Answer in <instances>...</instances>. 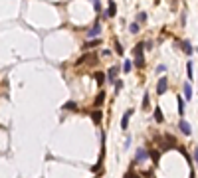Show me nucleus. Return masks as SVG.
<instances>
[{"label": "nucleus", "mask_w": 198, "mask_h": 178, "mask_svg": "<svg viewBox=\"0 0 198 178\" xmlns=\"http://www.w3.org/2000/svg\"><path fill=\"white\" fill-rule=\"evenodd\" d=\"M166 89H168V79H166V77H159L157 93H159V95H163V93H166Z\"/></svg>", "instance_id": "1"}, {"label": "nucleus", "mask_w": 198, "mask_h": 178, "mask_svg": "<svg viewBox=\"0 0 198 178\" xmlns=\"http://www.w3.org/2000/svg\"><path fill=\"white\" fill-rule=\"evenodd\" d=\"M147 156H149V150L147 148H137V154H135V162H143V160H147Z\"/></svg>", "instance_id": "2"}, {"label": "nucleus", "mask_w": 198, "mask_h": 178, "mask_svg": "<svg viewBox=\"0 0 198 178\" xmlns=\"http://www.w3.org/2000/svg\"><path fill=\"white\" fill-rule=\"evenodd\" d=\"M178 129H180V133H182V135H186V137H190L192 129H190V125H188V123L184 121V119H182V121L178 123Z\"/></svg>", "instance_id": "3"}, {"label": "nucleus", "mask_w": 198, "mask_h": 178, "mask_svg": "<svg viewBox=\"0 0 198 178\" xmlns=\"http://www.w3.org/2000/svg\"><path fill=\"white\" fill-rule=\"evenodd\" d=\"M99 34H101V24L99 22H95L93 24V28L87 32V38H99Z\"/></svg>", "instance_id": "4"}, {"label": "nucleus", "mask_w": 198, "mask_h": 178, "mask_svg": "<svg viewBox=\"0 0 198 178\" xmlns=\"http://www.w3.org/2000/svg\"><path fill=\"white\" fill-rule=\"evenodd\" d=\"M133 113H135L133 109H129V111L123 115V119H121V129H123V131H127V127H129V119H131Z\"/></svg>", "instance_id": "5"}, {"label": "nucleus", "mask_w": 198, "mask_h": 178, "mask_svg": "<svg viewBox=\"0 0 198 178\" xmlns=\"http://www.w3.org/2000/svg\"><path fill=\"white\" fill-rule=\"evenodd\" d=\"M115 14H117V4L113 2V0H109V8H107V12H105L103 16H107V18H113Z\"/></svg>", "instance_id": "6"}, {"label": "nucleus", "mask_w": 198, "mask_h": 178, "mask_svg": "<svg viewBox=\"0 0 198 178\" xmlns=\"http://www.w3.org/2000/svg\"><path fill=\"white\" fill-rule=\"evenodd\" d=\"M117 73H119V65H113L111 69H109V73H107V79H109L111 83H115V81H117V79H115Z\"/></svg>", "instance_id": "7"}, {"label": "nucleus", "mask_w": 198, "mask_h": 178, "mask_svg": "<svg viewBox=\"0 0 198 178\" xmlns=\"http://www.w3.org/2000/svg\"><path fill=\"white\" fill-rule=\"evenodd\" d=\"M143 50H145V44H143V42H139V44L133 48V56L135 57H143Z\"/></svg>", "instance_id": "8"}, {"label": "nucleus", "mask_w": 198, "mask_h": 178, "mask_svg": "<svg viewBox=\"0 0 198 178\" xmlns=\"http://www.w3.org/2000/svg\"><path fill=\"white\" fill-rule=\"evenodd\" d=\"M182 89H184V99H188V101H190V99H192V87H190V83L186 81Z\"/></svg>", "instance_id": "9"}, {"label": "nucleus", "mask_w": 198, "mask_h": 178, "mask_svg": "<svg viewBox=\"0 0 198 178\" xmlns=\"http://www.w3.org/2000/svg\"><path fill=\"white\" fill-rule=\"evenodd\" d=\"M182 52H184V54H188V56H190V54L194 52V48L190 46V42H182Z\"/></svg>", "instance_id": "10"}, {"label": "nucleus", "mask_w": 198, "mask_h": 178, "mask_svg": "<svg viewBox=\"0 0 198 178\" xmlns=\"http://www.w3.org/2000/svg\"><path fill=\"white\" fill-rule=\"evenodd\" d=\"M64 109H65V111H75L77 105H75V101H67V103L64 105Z\"/></svg>", "instance_id": "11"}, {"label": "nucleus", "mask_w": 198, "mask_h": 178, "mask_svg": "<svg viewBox=\"0 0 198 178\" xmlns=\"http://www.w3.org/2000/svg\"><path fill=\"white\" fill-rule=\"evenodd\" d=\"M147 22V12H139L137 14V24H145Z\"/></svg>", "instance_id": "12"}, {"label": "nucleus", "mask_w": 198, "mask_h": 178, "mask_svg": "<svg viewBox=\"0 0 198 178\" xmlns=\"http://www.w3.org/2000/svg\"><path fill=\"white\" fill-rule=\"evenodd\" d=\"M186 75H188V79H192V77H194V69H192V61H188V63H186Z\"/></svg>", "instance_id": "13"}, {"label": "nucleus", "mask_w": 198, "mask_h": 178, "mask_svg": "<svg viewBox=\"0 0 198 178\" xmlns=\"http://www.w3.org/2000/svg\"><path fill=\"white\" fill-rule=\"evenodd\" d=\"M155 121H157V123H163V121H165V115H163L161 109H157V111H155Z\"/></svg>", "instance_id": "14"}, {"label": "nucleus", "mask_w": 198, "mask_h": 178, "mask_svg": "<svg viewBox=\"0 0 198 178\" xmlns=\"http://www.w3.org/2000/svg\"><path fill=\"white\" fill-rule=\"evenodd\" d=\"M149 105H151V99H149V95L145 93V97H143V111H147V109H149Z\"/></svg>", "instance_id": "15"}, {"label": "nucleus", "mask_w": 198, "mask_h": 178, "mask_svg": "<svg viewBox=\"0 0 198 178\" xmlns=\"http://www.w3.org/2000/svg\"><path fill=\"white\" fill-rule=\"evenodd\" d=\"M131 69H133V61H129V59H127V61L123 63V71H125V73H129Z\"/></svg>", "instance_id": "16"}, {"label": "nucleus", "mask_w": 198, "mask_h": 178, "mask_svg": "<svg viewBox=\"0 0 198 178\" xmlns=\"http://www.w3.org/2000/svg\"><path fill=\"white\" fill-rule=\"evenodd\" d=\"M95 81H97V85H103L105 83V75L103 73H95Z\"/></svg>", "instance_id": "17"}, {"label": "nucleus", "mask_w": 198, "mask_h": 178, "mask_svg": "<svg viewBox=\"0 0 198 178\" xmlns=\"http://www.w3.org/2000/svg\"><path fill=\"white\" fill-rule=\"evenodd\" d=\"M97 44H99V40H95V42H87L85 46H81V48H83V50H91V48H95Z\"/></svg>", "instance_id": "18"}, {"label": "nucleus", "mask_w": 198, "mask_h": 178, "mask_svg": "<svg viewBox=\"0 0 198 178\" xmlns=\"http://www.w3.org/2000/svg\"><path fill=\"white\" fill-rule=\"evenodd\" d=\"M184 111H186V109H184V101L178 97V113H180V115H184Z\"/></svg>", "instance_id": "19"}, {"label": "nucleus", "mask_w": 198, "mask_h": 178, "mask_svg": "<svg viewBox=\"0 0 198 178\" xmlns=\"http://www.w3.org/2000/svg\"><path fill=\"white\" fill-rule=\"evenodd\" d=\"M115 52L119 54V56H123V52H125V50H123V46H121L119 42H115Z\"/></svg>", "instance_id": "20"}, {"label": "nucleus", "mask_w": 198, "mask_h": 178, "mask_svg": "<svg viewBox=\"0 0 198 178\" xmlns=\"http://www.w3.org/2000/svg\"><path fill=\"white\" fill-rule=\"evenodd\" d=\"M103 99H105V93H99V95H97V99H95V105L99 107V105L103 103Z\"/></svg>", "instance_id": "21"}, {"label": "nucleus", "mask_w": 198, "mask_h": 178, "mask_svg": "<svg viewBox=\"0 0 198 178\" xmlns=\"http://www.w3.org/2000/svg\"><path fill=\"white\" fill-rule=\"evenodd\" d=\"M129 30H131V34H137V32H139V24H137V22H133L131 26H129Z\"/></svg>", "instance_id": "22"}, {"label": "nucleus", "mask_w": 198, "mask_h": 178, "mask_svg": "<svg viewBox=\"0 0 198 178\" xmlns=\"http://www.w3.org/2000/svg\"><path fill=\"white\" fill-rule=\"evenodd\" d=\"M121 87H123V81H121V79H117V81H115V93H119Z\"/></svg>", "instance_id": "23"}, {"label": "nucleus", "mask_w": 198, "mask_h": 178, "mask_svg": "<svg viewBox=\"0 0 198 178\" xmlns=\"http://www.w3.org/2000/svg\"><path fill=\"white\" fill-rule=\"evenodd\" d=\"M93 2V6H95V12H101V2L99 0H91Z\"/></svg>", "instance_id": "24"}, {"label": "nucleus", "mask_w": 198, "mask_h": 178, "mask_svg": "<svg viewBox=\"0 0 198 178\" xmlns=\"http://www.w3.org/2000/svg\"><path fill=\"white\" fill-rule=\"evenodd\" d=\"M131 146V137L127 135V139H125V143H123V148H129Z\"/></svg>", "instance_id": "25"}, {"label": "nucleus", "mask_w": 198, "mask_h": 178, "mask_svg": "<svg viewBox=\"0 0 198 178\" xmlns=\"http://www.w3.org/2000/svg\"><path fill=\"white\" fill-rule=\"evenodd\" d=\"M93 121H95V123H99V121H101V113H99V111H95V113H93Z\"/></svg>", "instance_id": "26"}, {"label": "nucleus", "mask_w": 198, "mask_h": 178, "mask_svg": "<svg viewBox=\"0 0 198 178\" xmlns=\"http://www.w3.org/2000/svg\"><path fill=\"white\" fill-rule=\"evenodd\" d=\"M163 71H166V65H159L157 67V73H163Z\"/></svg>", "instance_id": "27"}, {"label": "nucleus", "mask_w": 198, "mask_h": 178, "mask_svg": "<svg viewBox=\"0 0 198 178\" xmlns=\"http://www.w3.org/2000/svg\"><path fill=\"white\" fill-rule=\"evenodd\" d=\"M151 156H153L155 162H159V152H151Z\"/></svg>", "instance_id": "28"}, {"label": "nucleus", "mask_w": 198, "mask_h": 178, "mask_svg": "<svg viewBox=\"0 0 198 178\" xmlns=\"http://www.w3.org/2000/svg\"><path fill=\"white\" fill-rule=\"evenodd\" d=\"M194 160H196V164H198V146L194 148Z\"/></svg>", "instance_id": "29"}]
</instances>
